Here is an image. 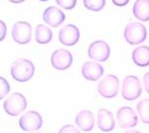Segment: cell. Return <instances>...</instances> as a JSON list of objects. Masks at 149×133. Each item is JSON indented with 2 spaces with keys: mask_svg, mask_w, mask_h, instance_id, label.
<instances>
[{
  "mask_svg": "<svg viewBox=\"0 0 149 133\" xmlns=\"http://www.w3.org/2000/svg\"><path fill=\"white\" fill-rule=\"evenodd\" d=\"M11 77L19 83L30 81L35 74V67L31 61L27 59H17L12 63L10 68Z\"/></svg>",
  "mask_w": 149,
  "mask_h": 133,
  "instance_id": "1",
  "label": "cell"
},
{
  "mask_svg": "<svg viewBox=\"0 0 149 133\" xmlns=\"http://www.w3.org/2000/svg\"><path fill=\"white\" fill-rule=\"evenodd\" d=\"M147 29L139 22H130L124 28V39L129 45H138L147 38Z\"/></svg>",
  "mask_w": 149,
  "mask_h": 133,
  "instance_id": "2",
  "label": "cell"
},
{
  "mask_svg": "<svg viewBox=\"0 0 149 133\" xmlns=\"http://www.w3.org/2000/svg\"><path fill=\"white\" fill-rule=\"evenodd\" d=\"M142 86L136 76H127L123 79L121 86V95L125 100H135L141 95Z\"/></svg>",
  "mask_w": 149,
  "mask_h": 133,
  "instance_id": "3",
  "label": "cell"
},
{
  "mask_svg": "<svg viewBox=\"0 0 149 133\" xmlns=\"http://www.w3.org/2000/svg\"><path fill=\"white\" fill-rule=\"evenodd\" d=\"M3 108L10 116H17L27 108V100L20 93H13L4 101Z\"/></svg>",
  "mask_w": 149,
  "mask_h": 133,
  "instance_id": "4",
  "label": "cell"
},
{
  "mask_svg": "<svg viewBox=\"0 0 149 133\" xmlns=\"http://www.w3.org/2000/svg\"><path fill=\"white\" fill-rule=\"evenodd\" d=\"M119 91V79L114 75H107L97 84V93L104 98H112Z\"/></svg>",
  "mask_w": 149,
  "mask_h": 133,
  "instance_id": "5",
  "label": "cell"
},
{
  "mask_svg": "<svg viewBox=\"0 0 149 133\" xmlns=\"http://www.w3.org/2000/svg\"><path fill=\"white\" fill-rule=\"evenodd\" d=\"M43 125V118L39 112L35 110L27 111L19 119V126L23 131L34 132L39 130Z\"/></svg>",
  "mask_w": 149,
  "mask_h": 133,
  "instance_id": "6",
  "label": "cell"
},
{
  "mask_svg": "<svg viewBox=\"0 0 149 133\" xmlns=\"http://www.w3.org/2000/svg\"><path fill=\"white\" fill-rule=\"evenodd\" d=\"M11 36L17 44H28L32 39V26L26 21H18L12 27Z\"/></svg>",
  "mask_w": 149,
  "mask_h": 133,
  "instance_id": "7",
  "label": "cell"
},
{
  "mask_svg": "<svg viewBox=\"0 0 149 133\" xmlns=\"http://www.w3.org/2000/svg\"><path fill=\"white\" fill-rule=\"evenodd\" d=\"M88 55L90 59L97 62H107L110 56V48L107 42L97 40L88 46Z\"/></svg>",
  "mask_w": 149,
  "mask_h": 133,
  "instance_id": "8",
  "label": "cell"
},
{
  "mask_svg": "<svg viewBox=\"0 0 149 133\" xmlns=\"http://www.w3.org/2000/svg\"><path fill=\"white\" fill-rule=\"evenodd\" d=\"M51 64L58 71H66L73 64V55L66 49H58L51 56Z\"/></svg>",
  "mask_w": 149,
  "mask_h": 133,
  "instance_id": "9",
  "label": "cell"
},
{
  "mask_svg": "<svg viewBox=\"0 0 149 133\" xmlns=\"http://www.w3.org/2000/svg\"><path fill=\"white\" fill-rule=\"evenodd\" d=\"M59 41L65 46L72 47L80 40V30L74 24H67L59 31Z\"/></svg>",
  "mask_w": 149,
  "mask_h": 133,
  "instance_id": "10",
  "label": "cell"
},
{
  "mask_svg": "<svg viewBox=\"0 0 149 133\" xmlns=\"http://www.w3.org/2000/svg\"><path fill=\"white\" fill-rule=\"evenodd\" d=\"M116 119L121 128H132L137 125L138 117L130 106H122L117 110Z\"/></svg>",
  "mask_w": 149,
  "mask_h": 133,
  "instance_id": "11",
  "label": "cell"
},
{
  "mask_svg": "<svg viewBox=\"0 0 149 133\" xmlns=\"http://www.w3.org/2000/svg\"><path fill=\"white\" fill-rule=\"evenodd\" d=\"M43 20L52 28L59 27L66 20V15L63 11L56 6L47 7L43 12Z\"/></svg>",
  "mask_w": 149,
  "mask_h": 133,
  "instance_id": "12",
  "label": "cell"
},
{
  "mask_svg": "<svg viewBox=\"0 0 149 133\" xmlns=\"http://www.w3.org/2000/svg\"><path fill=\"white\" fill-rule=\"evenodd\" d=\"M103 67L98 63L88 61L86 62L81 67V75L86 79L97 81L103 75Z\"/></svg>",
  "mask_w": 149,
  "mask_h": 133,
  "instance_id": "13",
  "label": "cell"
},
{
  "mask_svg": "<svg viewBox=\"0 0 149 133\" xmlns=\"http://www.w3.org/2000/svg\"><path fill=\"white\" fill-rule=\"evenodd\" d=\"M97 126L103 132H110L115 126L114 116L111 111L100 108L97 112Z\"/></svg>",
  "mask_w": 149,
  "mask_h": 133,
  "instance_id": "14",
  "label": "cell"
},
{
  "mask_svg": "<svg viewBox=\"0 0 149 133\" xmlns=\"http://www.w3.org/2000/svg\"><path fill=\"white\" fill-rule=\"evenodd\" d=\"M76 125L84 132L92 131L95 127V117L91 110H81L74 117Z\"/></svg>",
  "mask_w": 149,
  "mask_h": 133,
  "instance_id": "15",
  "label": "cell"
},
{
  "mask_svg": "<svg viewBox=\"0 0 149 133\" xmlns=\"http://www.w3.org/2000/svg\"><path fill=\"white\" fill-rule=\"evenodd\" d=\"M132 61L136 66L145 68L149 66V47L148 46H139L132 52Z\"/></svg>",
  "mask_w": 149,
  "mask_h": 133,
  "instance_id": "16",
  "label": "cell"
},
{
  "mask_svg": "<svg viewBox=\"0 0 149 133\" xmlns=\"http://www.w3.org/2000/svg\"><path fill=\"white\" fill-rule=\"evenodd\" d=\"M132 12L139 21H149V0H136L132 7Z\"/></svg>",
  "mask_w": 149,
  "mask_h": 133,
  "instance_id": "17",
  "label": "cell"
},
{
  "mask_svg": "<svg viewBox=\"0 0 149 133\" xmlns=\"http://www.w3.org/2000/svg\"><path fill=\"white\" fill-rule=\"evenodd\" d=\"M53 39V32L48 26L39 24L35 28V41L40 45H46Z\"/></svg>",
  "mask_w": 149,
  "mask_h": 133,
  "instance_id": "18",
  "label": "cell"
},
{
  "mask_svg": "<svg viewBox=\"0 0 149 133\" xmlns=\"http://www.w3.org/2000/svg\"><path fill=\"white\" fill-rule=\"evenodd\" d=\"M136 109L141 121L145 124H149V98L140 100L136 105Z\"/></svg>",
  "mask_w": 149,
  "mask_h": 133,
  "instance_id": "19",
  "label": "cell"
},
{
  "mask_svg": "<svg viewBox=\"0 0 149 133\" xmlns=\"http://www.w3.org/2000/svg\"><path fill=\"white\" fill-rule=\"evenodd\" d=\"M83 3L88 10L98 12L105 6V0H83Z\"/></svg>",
  "mask_w": 149,
  "mask_h": 133,
  "instance_id": "20",
  "label": "cell"
},
{
  "mask_svg": "<svg viewBox=\"0 0 149 133\" xmlns=\"http://www.w3.org/2000/svg\"><path fill=\"white\" fill-rule=\"evenodd\" d=\"M9 91H10V84L6 79L1 77L0 78V100H3L9 93Z\"/></svg>",
  "mask_w": 149,
  "mask_h": 133,
  "instance_id": "21",
  "label": "cell"
},
{
  "mask_svg": "<svg viewBox=\"0 0 149 133\" xmlns=\"http://www.w3.org/2000/svg\"><path fill=\"white\" fill-rule=\"evenodd\" d=\"M56 3L61 8L66 10H71L77 5V0H56Z\"/></svg>",
  "mask_w": 149,
  "mask_h": 133,
  "instance_id": "22",
  "label": "cell"
},
{
  "mask_svg": "<svg viewBox=\"0 0 149 133\" xmlns=\"http://www.w3.org/2000/svg\"><path fill=\"white\" fill-rule=\"evenodd\" d=\"M59 133H81V131L74 125L67 124L61 127V129L59 130Z\"/></svg>",
  "mask_w": 149,
  "mask_h": 133,
  "instance_id": "23",
  "label": "cell"
},
{
  "mask_svg": "<svg viewBox=\"0 0 149 133\" xmlns=\"http://www.w3.org/2000/svg\"><path fill=\"white\" fill-rule=\"evenodd\" d=\"M6 33H7V27L6 24L3 21H0V40L3 41L6 37Z\"/></svg>",
  "mask_w": 149,
  "mask_h": 133,
  "instance_id": "24",
  "label": "cell"
},
{
  "mask_svg": "<svg viewBox=\"0 0 149 133\" xmlns=\"http://www.w3.org/2000/svg\"><path fill=\"white\" fill-rule=\"evenodd\" d=\"M143 84H144V88H145L146 93H149V72H146L143 77Z\"/></svg>",
  "mask_w": 149,
  "mask_h": 133,
  "instance_id": "25",
  "label": "cell"
},
{
  "mask_svg": "<svg viewBox=\"0 0 149 133\" xmlns=\"http://www.w3.org/2000/svg\"><path fill=\"white\" fill-rule=\"evenodd\" d=\"M111 1H112V3H113L115 6L123 7V6L127 5L130 0H111Z\"/></svg>",
  "mask_w": 149,
  "mask_h": 133,
  "instance_id": "26",
  "label": "cell"
},
{
  "mask_svg": "<svg viewBox=\"0 0 149 133\" xmlns=\"http://www.w3.org/2000/svg\"><path fill=\"white\" fill-rule=\"evenodd\" d=\"M10 2H12V3H15V4H19V3H22V2H24L25 0H9Z\"/></svg>",
  "mask_w": 149,
  "mask_h": 133,
  "instance_id": "27",
  "label": "cell"
},
{
  "mask_svg": "<svg viewBox=\"0 0 149 133\" xmlns=\"http://www.w3.org/2000/svg\"><path fill=\"white\" fill-rule=\"evenodd\" d=\"M124 133H140L138 131V130H127V131H125Z\"/></svg>",
  "mask_w": 149,
  "mask_h": 133,
  "instance_id": "28",
  "label": "cell"
},
{
  "mask_svg": "<svg viewBox=\"0 0 149 133\" xmlns=\"http://www.w3.org/2000/svg\"><path fill=\"white\" fill-rule=\"evenodd\" d=\"M39 1H42V2H46V1H49V0H39Z\"/></svg>",
  "mask_w": 149,
  "mask_h": 133,
  "instance_id": "29",
  "label": "cell"
},
{
  "mask_svg": "<svg viewBox=\"0 0 149 133\" xmlns=\"http://www.w3.org/2000/svg\"><path fill=\"white\" fill-rule=\"evenodd\" d=\"M30 133H41V132H30Z\"/></svg>",
  "mask_w": 149,
  "mask_h": 133,
  "instance_id": "30",
  "label": "cell"
}]
</instances>
